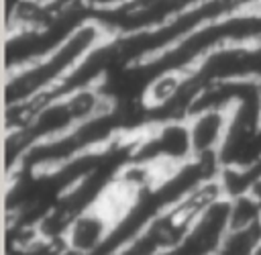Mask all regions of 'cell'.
Instances as JSON below:
<instances>
[{
  "instance_id": "cell-1",
  "label": "cell",
  "mask_w": 261,
  "mask_h": 255,
  "mask_svg": "<svg viewBox=\"0 0 261 255\" xmlns=\"http://www.w3.org/2000/svg\"><path fill=\"white\" fill-rule=\"evenodd\" d=\"M110 37L104 24L96 16H90L51 53L18 69L6 71V106L55 94L80 63Z\"/></svg>"
},
{
  "instance_id": "cell-2",
  "label": "cell",
  "mask_w": 261,
  "mask_h": 255,
  "mask_svg": "<svg viewBox=\"0 0 261 255\" xmlns=\"http://www.w3.org/2000/svg\"><path fill=\"white\" fill-rule=\"evenodd\" d=\"M194 157H220V149L228 137L232 106H202L188 116Z\"/></svg>"
},
{
  "instance_id": "cell-3",
  "label": "cell",
  "mask_w": 261,
  "mask_h": 255,
  "mask_svg": "<svg viewBox=\"0 0 261 255\" xmlns=\"http://www.w3.org/2000/svg\"><path fill=\"white\" fill-rule=\"evenodd\" d=\"M261 251V224L247 228H228L214 255H257Z\"/></svg>"
},
{
  "instance_id": "cell-4",
  "label": "cell",
  "mask_w": 261,
  "mask_h": 255,
  "mask_svg": "<svg viewBox=\"0 0 261 255\" xmlns=\"http://www.w3.org/2000/svg\"><path fill=\"white\" fill-rule=\"evenodd\" d=\"M261 224V208L247 194L239 192L230 196V228H247Z\"/></svg>"
}]
</instances>
